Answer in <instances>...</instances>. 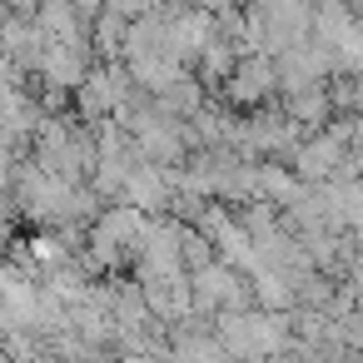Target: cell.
<instances>
[{
    "mask_svg": "<svg viewBox=\"0 0 363 363\" xmlns=\"http://www.w3.org/2000/svg\"><path fill=\"white\" fill-rule=\"evenodd\" d=\"M338 164H343V145H338L333 135L308 140V145H298V150H294V169H298L303 179H328Z\"/></svg>",
    "mask_w": 363,
    "mask_h": 363,
    "instance_id": "cell-1",
    "label": "cell"
},
{
    "mask_svg": "<svg viewBox=\"0 0 363 363\" xmlns=\"http://www.w3.org/2000/svg\"><path fill=\"white\" fill-rule=\"evenodd\" d=\"M274 80H279V70H274L269 60H244V65L234 70V80H229V95H234L239 105H259V100L274 90Z\"/></svg>",
    "mask_w": 363,
    "mask_h": 363,
    "instance_id": "cell-2",
    "label": "cell"
}]
</instances>
